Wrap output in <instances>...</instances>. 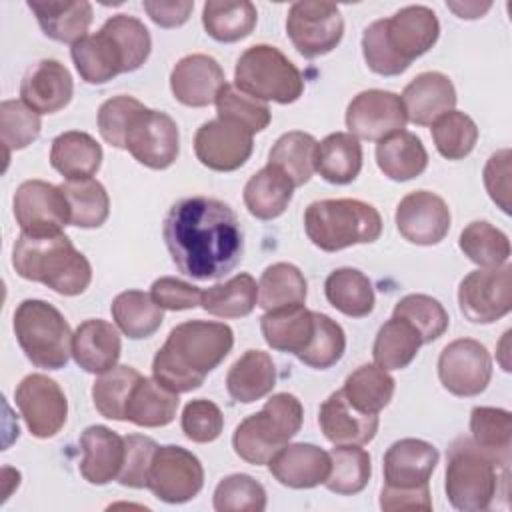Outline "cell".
<instances>
[{"instance_id": "cell-50", "label": "cell", "mask_w": 512, "mask_h": 512, "mask_svg": "<svg viewBox=\"0 0 512 512\" xmlns=\"http://www.w3.org/2000/svg\"><path fill=\"white\" fill-rule=\"evenodd\" d=\"M430 126L436 150L448 160H462L476 146L478 126L468 114L460 110H450L442 114Z\"/></svg>"}, {"instance_id": "cell-3", "label": "cell", "mask_w": 512, "mask_h": 512, "mask_svg": "<svg viewBox=\"0 0 512 512\" xmlns=\"http://www.w3.org/2000/svg\"><path fill=\"white\" fill-rule=\"evenodd\" d=\"M440 36V22L428 6L412 4L390 18L374 20L362 34L368 68L380 76H398L426 54Z\"/></svg>"}, {"instance_id": "cell-56", "label": "cell", "mask_w": 512, "mask_h": 512, "mask_svg": "<svg viewBox=\"0 0 512 512\" xmlns=\"http://www.w3.org/2000/svg\"><path fill=\"white\" fill-rule=\"evenodd\" d=\"M144 104L132 96H114L98 110V132L114 148H126V134Z\"/></svg>"}, {"instance_id": "cell-58", "label": "cell", "mask_w": 512, "mask_h": 512, "mask_svg": "<svg viewBox=\"0 0 512 512\" xmlns=\"http://www.w3.org/2000/svg\"><path fill=\"white\" fill-rule=\"evenodd\" d=\"M158 444L144 434H128L124 438V464L118 482L128 488H148V474Z\"/></svg>"}, {"instance_id": "cell-63", "label": "cell", "mask_w": 512, "mask_h": 512, "mask_svg": "<svg viewBox=\"0 0 512 512\" xmlns=\"http://www.w3.org/2000/svg\"><path fill=\"white\" fill-rule=\"evenodd\" d=\"M146 14L150 20L162 28H178L182 26L192 10L194 2L192 0H176V2H160V0H144L142 2Z\"/></svg>"}, {"instance_id": "cell-12", "label": "cell", "mask_w": 512, "mask_h": 512, "mask_svg": "<svg viewBox=\"0 0 512 512\" xmlns=\"http://www.w3.org/2000/svg\"><path fill=\"white\" fill-rule=\"evenodd\" d=\"M204 486V468L190 450L182 446H158L148 474V490L162 502L184 504Z\"/></svg>"}, {"instance_id": "cell-30", "label": "cell", "mask_w": 512, "mask_h": 512, "mask_svg": "<svg viewBox=\"0 0 512 512\" xmlns=\"http://www.w3.org/2000/svg\"><path fill=\"white\" fill-rule=\"evenodd\" d=\"M28 8L34 12L42 32L56 42L76 44L88 36L92 4L86 0H30Z\"/></svg>"}, {"instance_id": "cell-4", "label": "cell", "mask_w": 512, "mask_h": 512, "mask_svg": "<svg viewBox=\"0 0 512 512\" xmlns=\"http://www.w3.org/2000/svg\"><path fill=\"white\" fill-rule=\"evenodd\" d=\"M12 266L20 278L40 282L62 296L82 294L92 280L88 258L64 232L48 236L22 232L12 248Z\"/></svg>"}, {"instance_id": "cell-48", "label": "cell", "mask_w": 512, "mask_h": 512, "mask_svg": "<svg viewBox=\"0 0 512 512\" xmlns=\"http://www.w3.org/2000/svg\"><path fill=\"white\" fill-rule=\"evenodd\" d=\"M458 246L464 256L480 268H496L506 264L510 258L508 236L486 220L470 222L460 232Z\"/></svg>"}, {"instance_id": "cell-8", "label": "cell", "mask_w": 512, "mask_h": 512, "mask_svg": "<svg viewBox=\"0 0 512 512\" xmlns=\"http://www.w3.org/2000/svg\"><path fill=\"white\" fill-rule=\"evenodd\" d=\"M496 462L484 454L470 438H458L448 448L446 496L456 510H488L498 492Z\"/></svg>"}, {"instance_id": "cell-51", "label": "cell", "mask_w": 512, "mask_h": 512, "mask_svg": "<svg viewBox=\"0 0 512 512\" xmlns=\"http://www.w3.org/2000/svg\"><path fill=\"white\" fill-rule=\"evenodd\" d=\"M394 316L412 324L420 334L422 344L438 340L450 324L444 306L428 294H408L400 298L394 306Z\"/></svg>"}, {"instance_id": "cell-54", "label": "cell", "mask_w": 512, "mask_h": 512, "mask_svg": "<svg viewBox=\"0 0 512 512\" xmlns=\"http://www.w3.org/2000/svg\"><path fill=\"white\" fill-rule=\"evenodd\" d=\"M316 318V328H314V336L308 344V348L298 356V360L310 368L316 370H326L330 366H334L346 350V334L342 330V326L332 320L326 314L314 312Z\"/></svg>"}, {"instance_id": "cell-52", "label": "cell", "mask_w": 512, "mask_h": 512, "mask_svg": "<svg viewBox=\"0 0 512 512\" xmlns=\"http://www.w3.org/2000/svg\"><path fill=\"white\" fill-rule=\"evenodd\" d=\"M214 104H216L218 118L236 122L246 130H250L252 134L262 132L272 118L266 102L244 94L242 90H238L234 84H228V82L218 92Z\"/></svg>"}, {"instance_id": "cell-11", "label": "cell", "mask_w": 512, "mask_h": 512, "mask_svg": "<svg viewBox=\"0 0 512 512\" xmlns=\"http://www.w3.org/2000/svg\"><path fill=\"white\" fill-rule=\"evenodd\" d=\"M458 304L466 320L490 324L506 316L512 308V266L478 268L462 278Z\"/></svg>"}, {"instance_id": "cell-53", "label": "cell", "mask_w": 512, "mask_h": 512, "mask_svg": "<svg viewBox=\"0 0 512 512\" xmlns=\"http://www.w3.org/2000/svg\"><path fill=\"white\" fill-rule=\"evenodd\" d=\"M42 130L40 114L22 100H4L0 104V134L6 148V158L12 150L30 146Z\"/></svg>"}, {"instance_id": "cell-25", "label": "cell", "mask_w": 512, "mask_h": 512, "mask_svg": "<svg viewBox=\"0 0 512 512\" xmlns=\"http://www.w3.org/2000/svg\"><path fill=\"white\" fill-rule=\"evenodd\" d=\"M400 100L410 122L430 126L442 114L454 110L456 88L442 72H422L406 84Z\"/></svg>"}, {"instance_id": "cell-45", "label": "cell", "mask_w": 512, "mask_h": 512, "mask_svg": "<svg viewBox=\"0 0 512 512\" xmlns=\"http://www.w3.org/2000/svg\"><path fill=\"white\" fill-rule=\"evenodd\" d=\"M330 472L324 486L340 496H352L366 488L372 474L370 454L354 444L334 446L330 452Z\"/></svg>"}, {"instance_id": "cell-49", "label": "cell", "mask_w": 512, "mask_h": 512, "mask_svg": "<svg viewBox=\"0 0 512 512\" xmlns=\"http://www.w3.org/2000/svg\"><path fill=\"white\" fill-rule=\"evenodd\" d=\"M142 378V374L132 366H114L112 370L100 374L92 386V400L96 410L110 420H126V406L132 388Z\"/></svg>"}, {"instance_id": "cell-61", "label": "cell", "mask_w": 512, "mask_h": 512, "mask_svg": "<svg viewBox=\"0 0 512 512\" xmlns=\"http://www.w3.org/2000/svg\"><path fill=\"white\" fill-rule=\"evenodd\" d=\"M510 160L512 152L502 148L494 152L484 166V186L488 196L504 214H510Z\"/></svg>"}, {"instance_id": "cell-64", "label": "cell", "mask_w": 512, "mask_h": 512, "mask_svg": "<svg viewBox=\"0 0 512 512\" xmlns=\"http://www.w3.org/2000/svg\"><path fill=\"white\" fill-rule=\"evenodd\" d=\"M446 6H448L452 12H456V16L466 18V20L480 18L482 14H486V12L492 8L490 2H484V4H480V2H448Z\"/></svg>"}, {"instance_id": "cell-14", "label": "cell", "mask_w": 512, "mask_h": 512, "mask_svg": "<svg viewBox=\"0 0 512 512\" xmlns=\"http://www.w3.org/2000/svg\"><path fill=\"white\" fill-rule=\"evenodd\" d=\"M438 378L454 396H478L486 390L492 378L490 352L474 338H458L446 344L440 352Z\"/></svg>"}, {"instance_id": "cell-26", "label": "cell", "mask_w": 512, "mask_h": 512, "mask_svg": "<svg viewBox=\"0 0 512 512\" xmlns=\"http://www.w3.org/2000/svg\"><path fill=\"white\" fill-rule=\"evenodd\" d=\"M270 474L288 488H314L324 484L330 472V454L314 444H286L268 462Z\"/></svg>"}, {"instance_id": "cell-41", "label": "cell", "mask_w": 512, "mask_h": 512, "mask_svg": "<svg viewBox=\"0 0 512 512\" xmlns=\"http://www.w3.org/2000/svg\"><path fill=\"white\" fill-rule=\"evenodd\" d=\"M258 20L256 6L248 0H208L202 8V24L218 42H238L252 34Z\"/></svg>"}, {"instance_id": "cell-42", "label": "cell", "mask_w": 512, "mask_h": 512, "mask_svg": "<svg viewBox=\"0 0 512 512\" xmlns=\"http://www.w3.org/2000/svg\"><path fill=\"white\" fill-rule=\"evenodd\" d=\"M420 346L422 338L416 328L406 320L392 316L380 326L372 346V356L376 366L384 370H402L416 358Z\"/></svg>"}, {"instance_id": "cell-23", "label": "cell", "mask_w": 512, "mask_h": 512, "mask_svg": "<svg viewBox=\"0 0 512 512\" xmlns=\"http://www.w3.org/2000/svg\"><path fill=\"white\" fill-rule=\"evenodd\" d=\"M74 94V82L68 68L58 60H38L20 82L22 102L38 114H54L66 108Z\"/></svg>"}, {"instance_id": "cell-10", "label": "cell", "mask_w": 512, "mask_h": 512, "mask_svg": "<svg viewBox=\"0 0 512 512\" xmlns=\"http://www.w3.org/2000/svg\"><path fill=\"white\" fill-rule=\"evenodd\" d=\"M286 34L298 54L318 58L332 52L344 36V18L332 2L302 0L288 8Z\"/></svg>"}, {"instance_id": "cell-18", "label": "cell", "mask_w": 512, "mask_h": 512, "mask_svg": "<svg viewBox=\"0 0 512 512\" xmlns=\"http://www.w3.org/2000/svg\"><path fill=\"white\" fill-rule=\"evenodd\" d=\"M252 132L244 126L214 118L204 122L194 134V152L200 164L216 172H232L246 164L252 154Z\"/></svg>"}, {"instance_id": "cell-29", "label": "cell", "mask_w": 512, "mask_h": 512, "mask_svg": "<svg viewBox=\"0 0 512 512\" xmlns=\"http://www.w3.org/2000/svg\"><path fill=\"white\" fill-rule=\"evenodd\" d=\"M316 328L314 312L304 304L268 310L260 318V330L272 350L294 354L296 358L308 348Z\"/></svg>"}, {"instance_id": "cell-38", "label": "cell", "mask_w": 512, "mask_h": 512, "mask_svg": "<svg viewBox=\"0 0 512 512\" xmlns=\"http://www.w3.org/2000/svg\"><path fill=\"white\" fill-rule=\"evenodd\" d=\"M326 300L350 318H364L374 310V288L358 268H338L324 282Z\"/></svg>"}, {"instance_id": "cell-16", "label": "cell", "mask_w": 512, "mask_h": 512, "mask_svg": "<svg viewBox=\"0 0 512 512\" xmlns=\"http://www.w3.org/2000/svg\"><path fill=\"white\" fill-rule=\"evenodd\" d=\"M124 150L140 164L152 170H164L176 162L180 152L178 126L166 112L144 106L130 124Z\"/></svg>"}, {"instance_id": "cell-17", "label": "cell", "mask_w": 512, "mask_h": 512, "mask_svg": "<svg viewBox=\"0 0 512 512\" xmlns=\"http://www.w3.org/2000/svg\"><path fill=\"white\" fill-rule=\"evenodd\" d=\"M406 112L398 94L388 90H364L346 108V126L352 136L380 142L406 128Z\"/></svg>"}, {"instance_id": "cell-47", "label": "cell", "mask_w": 512, "mask_h": 512, "mask_svg": "<svg viewBox=\"0 0 512 512\" xmlns=\"http://www.w3.org/2000/svg\"><path fill=\"white\" fill-rule=\"evenodd\" d=\"M68 206H70V224L78 228H98L106 222L110 214V198L106 188L94 180H66L60 184Z\"/></svg>"}, {"instance_id": "cell-33", "label": "cell", "mask_w": 512, "mask_h": 512, "mask_svg": "<svg viewBox=\"0 0 512 512\" xmlns=\"http://www.w3.org/2000/svg\"><path fill=\"white\" fill-rule=\"evenodd\" d=\"M292 180L276 166L266 164L244 186V204L258 220L278 218L290 204L294 194Z\"/></svg>"}, {"instance_id": "cell-46", "label": "cell", "mask_w": 512, "mask_h": 512, "mask_svg": "<svg viewBox=\"0 0 512 512\" xmlns=\"http://www.w3.org/2000/svg\"><path fill=\"white\" fill-rule=\"evenodd\" d=\"M308 284L298 266L276 262L268 266L258 282V304L268 312L282 306L304 304Z\"/></svg>"}, {"instance_id": "cell-57", "label": "cell", "mask_w": 512, "mask_h": 512, "mask_svg": "<svg viewBox=\"0 0 512 512\" xmlns=\"http://www.w3.org/2000/svg\"><path fill=\"white\" fill-rule=\"evenodd\" d=\"M104 26L116 36L122 50L126 52L130 72L138 70L148 60L152 48V38L144 22L128 14H114L104 22Z\"/></svg>"}, {"instance_id": "cell-55", "label": "cell", "mask_w": 512, "mask_h": 512, "mask_svg": "<svg viewBox=\"0 0 512 512\" xmlns=\"http://www.w3.org/2000/svg\"><path fill=\"white\" fill-rule=\"evenodd\" d=\"M264 508L266 490L248 474H230L214 490L216 512H262Z\"/></svg>"}, {"instance_id": "cell-13", "label": "cell", "mask_w": 512, "mask_h": 512, "mask_svg": "<svg viewBox=\"0 0 512 512\" xmlns=\"http://www.w3.org/2000/svg\"><path fill=\"white\" fill-rule=\"evenodd\" d=\"M14 216L24 234H60L70 224V206L60 186L44 180H26L14 192Z\"/></svg>"}, {"instance_id": "cell-1", "label": "cell", "mask_w": 512, "mask_h": 512, "mask_svg": "<svg viewBox=\"0 0 512 512\" xmlns=\"http://www.w3.org/2000/svg\"><path fill=\"white\" fill-rule=\"evenodd\" d=\"M162 236L176 268L194 280H218L242 260L244 232L236 212L208 196L170 206Z\"/></svg>"}, {"instance_id": "cell-39", "label": "cell", "mask_w": 512, "mask_h": 512, "mask_svg": "<svg viewBox=\"0 0 512 512\" xmlns=\"http://www.w3.org/2000/svg\"><path fill=\"white\" fill-rule=\"evenodd\" d=\"M116 326L132 340L150 338L164 320V310L142 290L120 292L110 306Z\"/></svg>"}, {"instance_id": "cell-40", "label": "cell", "mask_w": 512, "mask_h": 512, "mask_svg": "<svg viewBox=\"0 0 512 512\" xmlns=\"http://www.w3.org/2000/svg\"><path fill=\"white\" fill-rule=\"evenodd\" d=\"M394 388L396 382L388 370L376 364H364L348 374L342 386V394L356 410L364 414H378L390 404Z\"/></svg>"}, {"instance_id": "cell-24", "label": "cell", "mask_w": 512, "mask_h": 512, "mask_svg": "<svg viewBox=\"0 0 512 512\" xmlns=\"http://www.w3.org/2000/svg\"><path fill=\"white\" fill-rule=\"evenodd\" d=\"M318 424L328 442L334 446L368 444L378 432V414H364L356 410L342 394L332 392L318 410Z\"/></svg>"}, {"instance_id": "cell-37", "label": "cell", "mask_w": 512, "mask_h": 512, "mask_svg": "<svg viewBox=\"0 0 512 512\" xmlns=\"http://www.w3.org/2000/svg\"><path fill=\"white\" fill-rule=\"evenodd\" d=\"M178 394L162 386L156 378H140L132 388L126 406V420L142 428L166 426L178 410Z\"/></svg>"}, {"instance_id": "cell-43", "label": "cell", "mask_w": 512, "mask_h": 512, "mask_svg": "<svg viewBox=\"0 0 512 512\" xmlns=\"http://www.w3.org/2000/svg\"><path fill=\"white\" fill-rule=\"evenodd\" d=\"M258 302V284L256 280L240 272L226 282L214 284L208 290H202L200 306L218 318H242L248 316Z\"/></svg>"}, {"instance_id": "cell-31", "label": "cell", "mask_w": 512, "mask_h": 512, "mask_svg": "<svg viewBox=\"0 0 512 512\" xmlns=\"http://www.w3.org/2000/svg\"><path fill=\"white\" fill-rule=\"evenodd\" d=\"M276 384V366L268 352L246 350L226 374V390L232 400L252 404L272 392Z\"/></svg>"}, {"instance_id": "cell-59", "label": "cell", "mask_w": 512, "mask_h": 512, "mask_svg": "<svg viewBox=\"0 0 512 512\" xmlns=\"http://www.w3.org/2000/svg\"><path fill=\"white\" fill-rule=\"evenodd\" d=\"M182 432L188 440L206 444L214 442L224 428L222 410L206 398L190 400L182 410Z\"/></svg>"}, {"instance_id": "cell-2", "label": "cell", "mask_w": 512, "mask_h": 512, "mask_svg": "<svg viewBox=\"0 0 512 512\" xmlns=\"http://www.w3.org/2000/svg\"><path fill=\"white\" fill-rule=\"evenodd\" d=\"M234 346V332L224 322L188 320L174 326L152 360V376L182 394L204 384Z\"/></svg>"}, {"instance_id": "cell-35", "label": "cell", "mask_w": 512, "mask_h": 512, "mask_svg": "<svg viewBox=\"0 0 512 512\" xmlns=\"http://www.w3.org/2000/svg\"><path fill=\"white\" fill-rule=\"evenodd\" d=\"M376 164L390 180L406 182L426 170L428 152L416 134L402 130L378 142Z\"/></svg>"}, {"instance_id": "cell-15", "label": "cell", "mask_w": 512, "mask_h": 512, "mask_svg": "<svg viewBox=\"0 0 512 512\" xmlns=\"http://www.w3.org/2000/svg\"><path fill=\"white\" fill-rule=\"evenodd\" d=\"M16 406L36 438H52L66 424L68 400L60 384L44 374H28L14 390Z\"/></svg>"}, {"instance_id": "cell-32", "label": "cell", "mask_w": 512, "mask_h": 512, "mask_svg": "<svg viewBox=\"0 0 512 512\" xmlns=\"http://www.w3.org/2000/svg\"><path fill=\"white\" fill-rule=\"evenodd\" d=\"M50 164L66 180L92 178L102 164V146L86 132H62L52 140Z\"/></svg>"}, {"instance_id": "cell-60", "label": "cell", "mask_w": 512, "mask_h": 512, "mask_svg": "<svg viewBox=\"0 0 512 512\" xmlns=\"http://www.w3.org/2000/svg\"><path fill=\"white\" fill-rule=\"evenodd\" d=\"M150 296L162 310H174V312L196 308L202 302L200 288L172 276L154 280L150 286Z\"/></svg>"}, {"instance_id": "cell-62", "label": "cell", "mask_w": 512, "mask_h": 512, "mask_svg": "<svg viewBox=\"0 0 512 512\" xmlns=\"http://www.w3.org/2000/svg\"><path fill=\"white\" fill-rule=\"evenodd\" d=\"M380 508L384 512H396V510H432L430 500V488H410V490H396L382 486L380 492Z\"/></svg>"}, {"instance_id": "cell-44", "label": "cell", "mask_w": 512, "mask_h": 512, "mask_svg": "<svg viewBox=\"0 0 512 512\" xmlns=\"http://www.w3.org/2000/svg\"><path fill=\"white\" fill-rule=\"evenodd\" d=\"M316 146V138L308 132H286L274 142L268 154V164L284 172L294 186H304L314 174Z\"/></svg>"}, {"instance_id": "cell-27", "label": "cell", "mask_w": 512, "mask_h": 512, "mask_svg": "<svg viewBox=\"0 0 512 512\" xmlns=\"http://www.w3.org/2000/svg\"><path fill=\"white\" fill-rule=\"evenodd\" d=\"M120 352V334L116 326L106 320H84L72 334V358L90 374H104L112 370L118 364Z\"/></svg>"}, {"instance_id": "cell-20", "label": "cell", "mask_w": 512, "mask_h": 512, "mask_svg": "<svg viewBox=\"0 0 512 512\" xmlns=\"http://www.w3.org/2000/svg\"><path fill=\"white\" fill-rule=\"evenodd\" d=\"M224 84L226 78L222 66L208 54H188L180 58L170 72V90L174 98L192 108H204L216 102Z\"/></svg>"}, {"instance_id": "cell-28", "label": "cell", "mask_w": 512, "mask_h": 512, "mask_svg": "<svg viewBox=\"0 0 512 512\" xmlns=\"http://www.w3.org/2000/svg\"><path fill=\"white\" fill-rule=\"evenodd\" d=\"M80 448L84 458L80 462V474L94 486H104L118 478L124 464V438L114 430L94 424L80 436Z\"/></svg>"}, {"instance_id": "cell-7", "label": "cell", "mask_w": 512, "mask_h": 512, "mask_svg": "<svg viewBox=\"0 0 512 512\" xmlns=\"http://www.w3.org/2000/svg\"><path fill=\"white\" fill-rule=\"evenodd\" d=\"M14 334L36 368L60 370L72 354V332L62 312L46 300H22L14 312Z\"/></svg>"}, {"instance_id": "cell-19", "label": "cell", "mask_w": 512, "mask_h": 512, "mask_svg": "<svg viewBox=\"0 0 512 512\" xmlns=\"http://www.w3.org/2000/svg\"><path fill=\"white\" fill-rule=\"evenodd\" d=\"M450 208L434 192L416 190L406 194L396 206V228L404 240L418 246H432L446 238L450 230Z\"/></svg>"}, {"instance_id": "cell-5", "label": "cell", "mask_w": 512, "mask_h": 512, "mask_svg": "<svg viewBox=\"0 0 512 512\" xmlns=\"http://www.w3.org/2000/svg\"><path fill=\"white\" fill-rule=\"evenodd\" d=\"M306 236L324 252L370 244L382 234L380 212L356 198L316 200L304 212Z\"/></svg>"}, {"instance_id": "cell-22", "label": "cell", "mask_w": 512, "mask_h": 512, "mask_svg": "<svg viewBox=\"0 0 512 512\" xmlns=\"http://www.w3.org/2000/svg\"><path fill=\"white\" fill-rule=\"evenodd\" d=\"M80 78L88 84H106L122 72H130L126 52L116 36L102 24L100 32L88 34L70 48Z\"/></svg>"}, {"instance_id": "cell-21", "label": "cell", "mask_w": 512, "mask_h": 512, "mask_svg": "<svg viewBox=\"0 0 512 512\" xmlns=\"http://www.w3.org/2000/svg\"><path fill=\"white\" fill-rule=\"evenodd\" d=\"M438 450L426 440H396L384 454V486L410 490L426 486L438 464Z\"/></svg>"}, {"instance_id": "cell-34", "label": "cell", "mask_w": 512, "mask_h": 512, "mask_svg": "<svg viewBox=\"0 0 512 512\" xmlns=\"http://www.w3.org/2000/svg\"><path fill=\"white\" fill-rule=\"evenodd\" d=\"M362 168V146L350 132L328 134L316 146L314 170L330 184H350Z\"/></svg>"}, {"instance_id": "cell-9", "label": "cell", "mask_w": 512, "mask_h": 512, "mask_svg": "<svg viewBox=\"0 0 512 512\" xmlns=\"http://www.w3.org/2000/svg\"><path fill=\"white\" fill-rule=\"evenodd\" d=\"M234 86L262 102L292 104L304 92V78L276 46L256 44L238 58Z\"/></svg>"}, {"instance_id": "cell-36", "label": "cell", "mask_w": 512, "mask_h": 512, "mask_svg": "<svg viewBox=\"0 0 512 512\" xmlns=\"http://www.w3.org/2000/svg\"><path fill=\"white\" fill-rule=\"evenodd\" d=\"M470 440L488 454L498 468L508 470L512 452V414L504 408L492 406L472 408Z\"/></svg>"}, {"instance_id": "cell-6", "label": "cell", "mask_w": 512, "mask_h": 512, "mask_svg": "<svg viewBox=\"0 0 512 512\" xmlns=\"http://www.w3.org/2000/svg\"><path fill=\"white\" fill-rule=\"evenodd\" d=\"M304 410L294 394L278 392L260 412L246 416L232 434L234 452L248 464L264 466L280 452L302 426Z\"/></svg>"}]
</instances>
